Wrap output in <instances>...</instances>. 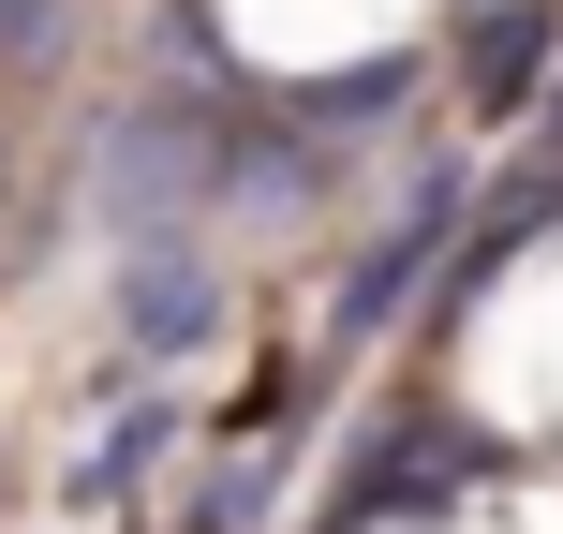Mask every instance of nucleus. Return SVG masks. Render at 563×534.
Masks as SVG:
<instances>
[{"label": "nucleus", "mask_w": 563, "mask_h": 534, "mask_svg": "<svg viewBox=\"0 0 563 534\" xmlns=\"http://www.w3.org/2000/svg\"><path fill=\"white\" fill-rule=\"evenodd\" d=\"M534 59H549V15H505V30H489V59H475V89H489V105H519Z\"/></svg>", "instance_id": "7ed1b4c3"}, {"label": "nucleus", "mask_w": 563, "mask_h": 534, "mask_svg": "<svg viewBox=\"0 0 563 534\" xmlns=\"http://www.w3.org/2000/svg\"><path fill=\"white\" fill-rule=\"evenodd\" d=\"M75 45V0H0V75H45Z\"/></svg>", "instance_id": "f03ea898"}, {"label": "nucleus", "mask_w": 563, "mask_h": 534, "mask_svg": "<svg viewBox=\"0 0 563 534\" xmlns=\"http://www.w3.org/2000/svg\"><path fill=\"white\" fill-rule=\"evenodd\" d=\"M208 327H223L208 253L194 238H134V253H119V341H134V357H194Z\"/></svg>", "instance_id": "f257e3e1"}]
</instances>
